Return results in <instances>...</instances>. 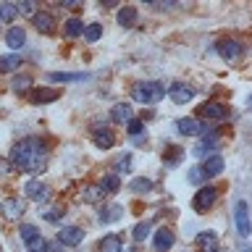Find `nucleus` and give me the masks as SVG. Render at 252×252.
I'll use <instances>...</instances> for the list:
<instances>
[{"mask_svg":"<svg viewBox=\"0 0 252 252\" xmlns=\"http://www.w3.org/2000/svg\"><path fill=\"white\" fill-rule=\"evenodd\" d=\"M45 155L47 150L42 145V139L29 137L11 150V168H19L24 173H37L45 165Z\"/></svg>","mask_w":252,"mask_h":252,"instance_id":"f257e3e1","label":"nucleus"},{"mask_svg":"<svg viewBox=\"0 0 252 252\" xmlns=\"http://www.w3.org/2000/svg\"><path fill=\"white\" fill-rule=\"evenodd\" d=\"M131 97L145 105H155L165 97V87L160 82H137L131 87Z\"/></svg>","mask_w":252,"mask_h":252,"instance_id":"f03ea898","label":"nucleus"},{"mask_svg":"<svg viewBox=\"0 0 252 252\" xmlns=\"http://www.w3.org/2000/svg\"><path fill=\"white\" fill-rule=\"evenodd\" d=\"M216 50H218V55H220L226 63H236V61L244 55V45L239 42V39H218V42H216Z\"/></svg>","mask_w":252,"mask_h":252,"instance_id":"7ed1b4c3","label":"nucleus"},{"mask_svg":"<svg viewBox=\"0 0 252 252\" xmlns=\"http://www.w3.org/2000/svg\"><path fill=\"white\" fill-rule=\"evenodd\" d=\"M176 131L181 137H202V134L210 131L208 124H202L200 118H179L176 121Z\"/></svg>","mask_w":252,"mask_h":252,"instance_id":"20e7f679","label":"nucleus"},{"mask_svg":"<svg viewBox=\"0 0 252 252\" xmlns=\"http://www.w3.org/2000/svg\"><path fill=\"white\" fill-rule=\"evenodd\" d=\"M24 194H27V200L42 205V202H47V197H50V189H47L39 179H29L27 184H24Z\"/></svg>","mask_w":252,"mask_h":252,"instance_id":"39448f33","label":"nucleus"},{"mask_svg":"<svg viewBox=\"0 0 252 252\" xmlns=\"http://www.w3.org/2000/svg\"><path fill=\"white\" fill-rule=\"evenodd\" d=\"M216 200H218V192L213 187H202L200 192L194 194V200H192V208L197 210V213H208L213 205H216Z\"/></svg>","mask_w":252,"mask_h":252,"instance_id":"423d86ee","label":"nucleus"},{"mask_svg":"<svg viewBox=\"0 0 252 252\" xmlns=\"http://www.w3.org/2000/svg\"><path fill=\"white\" fill-rule=\"evenodd\" d=\"M216 150H218V131H208V134H202V142H197L194 145V158H210V155H216Z\"/></svg>","mask_w":252,"mask_h":252,"instance_id":"0eeeda50","label":"nucleus"},{"mask_svg":"<svg viewBox=\"0 0 252 252\" xmlns=\"http://www.w3.org/2000/svg\"><path fill=\"white\" fill-rule=\"evenodd\" d=\"M234 220H236V231H239V236H242V239H247V236H250V208H247V202H244V200L236 202Z\"/></svg>","mask_w":252,"mask_h":252,"instance_id":"6e6552de","label":"nucleus"},{"mask_svg":"<svg viewBox=\"0 0 252 252\" xmlns=\"http://www.w3.org/2000/svg\"><path fill=\"white\" fill-rule=\"evenodd\" d=\"M58 242L63 247H79L84 242V231L79 226H63L58 231Z\"/></svg>","mask_w":252,"mask_h":252,"instance_id":"1a4fd4ad","label":"nucleus"},{"mask_svg":"<svg viewBox=\"0 0 252 252\" xmlns=\"http://www.w3.org/2000/svg\"><path fill=\"white\" fill-rule=\"evenodd\" d=\"M200 113H202L205 118H210V121H226L231 110H228L223 102H205V105L200 108Z\"/></svg>","mask_w":252,"mask_h":252,"instance_id":"9d476101","label":"nucleus"},{"mask_svg":"<svg viewBox=\"0 0 252 252\" xmlns=\"http://www.w3.org/2000/svg\"><path fill=\"white\" fill-rule=\"evenodd\" d=\"M168 94H171V100H173V102H179V105H184V102H189V100L194 97V87L176 82V84H171V87H168Z\"/></svg>","mask_w":252,"mask_h":252,"instance_id":"9b49d317","label":"nucleus"},{"mask_svg":"<svg viewBox=\"0 0 252 252\" xmlns=\"http://www.w3.org/2000/svg\"><path fill=\"white\" fill-rule=\"evenodd\" d=\"M173 242H176V236H173L171 228H160V231H155V236H153L155 252H168L173 247Z\"/></svg>","mask_w":252,"mask_h":252,"instance_id":"f8f14e48","label":"nucleus"},{"mask_svg":"<svg viewBox=\"0 0 252 252\" xmlns=\"http://www.w3.org/2000/svg\"><path fill=\"white\" fill-rule=\"evenodd\" d=\"M92 142H94V147H100V150H110L116 145V134L110 129H92Z\"/></svg>","mask_w":252,"mask_h":252,"instance_id":"ddd939ff","label":"nucleus"},{"mask_svg":"<svg viewBox=\"0 0 252 252\" xmlns=\"http://www.w3.org/2000/svg\"><path fill=\"white\" fill-rule=\"evenodd\" d=\"M32 21H34V27L42 32V34H53L55 32V19H53V13H47V11H39L32 16Z\"/></svg>","mask_w":252,"mask_h":252,"instance_id":"4468645a","label":"nucleus"},{"mask_svg":"<svg viewBox=\"0 0 252 252\" xmlns=\"http://www.w3.org/2000/svg\"><path fill=\"white\" fill-rule=\"evenodd\" d=\"M0 210H3V216L8 220H13V218H19L24 213V202L16 200V197H8V200H3V205H0Z\"/></svg>","mask_w":252,"mask_h":252,"instance_id":"2eb2a0df","label":"nucleus"},{"mask_svg":"<svg viewBox=\"0 0 252 252\" xmlns=\"http://www.w3.org/2000/svg\"><path fill=\"white\" fill-rule=\"evenodd\" d=\"M223 168H226V163H223V158H220L218 153L205 158V165H202L205 176H218V173H223Z\"/></svg>","mask_w":252,"mask_h":252,"instance_id":"dca6fc26","label":"nucleus"},{"mask_svg":"<svg viewBox=\"0 0 252 252\" xmlns=\"http://www.w3.org/2000/svg\"><path fill=\"white\" fill-rule=\"evenodd\" d=\"M24 42H27V32H24L21 27H11L5 34V45L13 47V50H19V47H24Z\"/></svg>","mask_w":252,"mask_h":252,"instance_id":"f3484780","label":"nucleus"},{"mask_svg":"<svg viewBox=\"0 0 252 252\" xmlns=\"http://www.w3.org/2000/svg\"><path fill=\"white\" fill-rule=\"evenodd\" d=\"M58 97H61L58 90H32L29 92V100L37 102V105H42V102H55Z\"/></svg>","mask_w":252,"mask_h":252,"instance_id":"a211bd4d","label":"nucleus"},{"mask_svg":"<svg viewBox=\"0 0 252 252\" xmlns=\"http://www.w3.org/2000/svg\"><path fill=\"white\" fill-rule=\"evenodd\" d=\"M110 118H113L116 124H129L131 121V105H129V102H118V105H113Z\"/></svg>","mask_w":252,"mask_h":252,"instance_id":"6ab92c4d","label":"nucleus"},{"mask_svg":"<svg viewBox=\"0 0 252 252\" xmlns=\"http://www.w3.org/2000/svg\"><path fill=\"white\" fill-rule=\"evenodd\" d=\"M21 66V55L19 53H8V55H0V71L8 74V71H16Z\"/></svg>","mask_w":252,"mask_h":252,"instance_id":"aec40b11","label":"nucleus"},{"mask_svg":"<svg viewBox=\"0 0 252 252\" xmlns=\"http://www.w3.org/2000/svg\"><path fill=\"white\" fill-rule=\"evenodd\" d=\"M102 197H105V192L100 189V184H92V187H84V192L79 194V200L82 202H100Z\"/></svg>","mask_w":252,"mask_h":252,"instance_id":"412c9836","label":"nucleus"},{"mask_svg":"<svg viewBox=\"0 0 252 252\" xmlns=\"http://www.w3.org/2000/svg\"><path fill=\"white\" fill-rule=\"evenodd\" d=\"M121 247H124V242L118 234H108L105 239L100 242V252H121Z\"/></svg>","mask_w":252,"mask_h":252,"instance_id":"4be33fe9","label":"nucleus"},{"mask_svg":"<svg viewBox=\"0 0 252 252\" xmlns=\"http://www.w3.org/2000/svg\"><path fill=\"white\" fill-rule=\"evenodd\" d=\"M121 216H124V208L121 205H110V208H105L100 213V223L105 226V223H113V220H121Z\"/></svg>","mask_w":252,"mask_h":252,"instance_id":"5701e85b","label":"nucleus"},{"mask_svg":"<svg viewBox=\"0 0 252 252\" xmlns=\"http://www.w3.org/2000/svg\"><path fill=\"white\" fill-rule=\"evenodd\" d=\"M118 24L121 27H134L137 24V8H131V5H126L118 11Z\"/></svg>","mask_w":252,"mask_h":252,"instance_id":"b1692460","label":"nucleus"},{"mask_svg":"<svg viewBox=\"0 0 252 252\" xmlns=\"http://www.w3.org/2000/svg\"><path fill=\"white\" fill-rule=\"evenodd\" d=\"M118 187H121V179H118L116 173H108V176H102V181H100V189H102L105 194L118 192Z\"/></svg>","mask_w":252,"mask_h":252,"instance_id":"393cba45","label":"nucleus"},{"mask_svg":"<svg viewBox=\"0 0 252 252\" xmlns=\"http://www.w3.org/2000/svg\"><path fill=\"white\" fill-rule=\"evenodd\" d=\"M216 242H218V234L216 231L197 234V247H200V250H213V247H216Z\"/></svg>","mask_w":252,"mask_h":252,"instance_id":"a878e982","label":"nucleus"},{"mask_svg":"<svg viewBox=\"0 0 252 252\" xmlns=\"http://www.w3.org/2000/svg\"><path fill=\"white\" fill-rule=\"evenodd\" d=\"M16 16H19V8H16V3H0V24L13 21Z\"/></svg>","mask_w":252,"mask_h":252,"instance_id":"bb28decb","label":"nucleus"},{"mask_svg":"<svg viewBox=\"0 0 252 252\" xmlns=\"http://www.w3.org/2000/svg\"><path fill=\"white\" fill-rule=\"evenodd\" d=\"M63 32H66V37H79V34H84V21L68 19L66 27H63Z\"/></svg>","mask_w":252,"mask_h":252,"instance_id":"cd10ccee","label":"nucleus"},{"mask_svg":"<svg viewBox=\"0 0 252 252\" xmlns=\"http://www.w3.org/2000/svg\"><path fill=\"white\" fill-rule=\"evenodd\" d=\"M129 192H137V194L153 192V181H150V179H134L131 184H129Z\"/></svg>","mask_w":252,"mask_h":252,"instance_id":"c85d7f7f","label":"nucleus"},{"mask_svg":"<svg viewBox=\"0 0 252 252\" xmlns=\"http://www.w3.org/2000/svg\"><path fill=\"white\" fill-rule=\"evenodd\" d=\"M84 79H90V76L87 74H63V71L50 74V82H84Z\"/></svg>","mask_w":252,"mask_h":252,"instance_id":"c756f323","label":"nucleus"},{"mask_svg":"<svg viewBox=\"0 0 252 252\" xmlns=\"http://www.w3.org/2000/svg\"><path fill=\"white\" fill-rule=\"evenodd\" d=\"M102 37V27L100 24H84V39L87 42H97Z\"/></svg>","mask_w":252,"mask_h":252,"instance_id":"7c9ffc66","label":"nucleus"},{"mask_svg":"<svg viewBox=\"0 0 252 252\" xmlns=\"http://www.w3.org/2000/svg\"><path fill=\"white\" fill-rule=\"evenodd\" d=\"M150 231H153V226H150V220H142V223H137V226H134L131 236H134V242H145Z\"/></svg>","mask_w":252,"mask_h":252,"instance_id":"2f4dec72","label":"nucleus"},{"mask_svg":"<svg viewBox=\"0 0 252 252\" xmlns=\"http://www.w3.org/2000/svg\"><path fill=\"white\" fill-rule=\"evenodd\" d=\"M19 234H21V242H24V244H29L32 239H37V236H39V228H37V226H32V223H24V226L19 228Z\"/></svg>","mask_w":252,"mask_h":252,"instance_id":"473e14b6","label":"nucleus"},{"mask_svg":"<svg viewBox=\"0 0 252 252\" xmlns=\"http://www.w3.org/2000/svg\"><path fill=\"white\" fill-rule=\"evenodd\" d=\"M181 158H184V153H181V147H176V145L165 147V163L176 165V163H181Z\"/></svg>","mask_w":252,"mask_h":252,"instance_id":"72a5a7b5","label":"nucleus"},{"mask_svg":"<svg viewBox=\"0 0 252 252\" xmlns=\"http://www.w3.org/2000/svg\"><path fill=\"white\" fill-rule=\"evenodd\" d=\"M29 87H32V76L29 74H21V76L13 79V90L16 92H24V90H29Z\"/></svg>","mask_w":252,"mask_h":252,"instance_id":"f704fd0d","label":"nucleus"},{"mask_svg":"<svg viewBox=\"0 0 252 252\" xmlns=\"http://www.w3.org/2000/svg\"><path fill=\"white\" fill-rule=\"evenodd\" d=\"M126 131H129L131 137H139V134L145 131V124H142V121H137V118H131V121L126 124Z\"/></svg>","mask_w":252,"mask_h":252,"instance_id":"c9c22d12","label":"nucleus"},{"mask_svg":"<svg viewBox=\"0 0 252 252\" xmlns=\"http://www.w3.org/2000/svg\"><path fill=\"white\" fill-rule=\"evenodd\" d=\"M189 181H192V184H202L205 181V171L200 165H192V168H189Z\"/></svg>","mask_w":252,"mask_h":252,"instance_id":"e433bc0d","label":"nucleus"},{"mask_svg":"<svg viewBox=\"0 0 252 252\" xmlns=\"http://www.w3.org/2000/svg\"><path fill=\"white\" fill-rule=\"evenodd\" d=\"M42 218H45V220H50V223H58V220L63 218V210H61V208H50V210H45V213H42Z\"/></svg>","mask_w":252,"mask_h":252,"instance_id":"4c0bfd02","label":"nucleus"},{"mask_svg":"<svg viewBox=\"0 0 252 252\" xmlns=\"http://www.w3.org/2000/svg\"><path fill=\"white\" fill-rule=\"evenodd\" d=\"M129 165H131V155H121V158H118V160H116V176H118V173H121V171H129Z\"/></svg>","mask_w":252,"mask_h":252,"instance_id":"58836bf2","label":"nucleus"},{"mask_svg":"<svg viewBox=\"0 0 252 252\" xmlns=\"http://www.w3.org/2000/svg\"><path fill=\"white\" fill-rule=\"evenodd\" d=\"M16 8H19V13H32V16H34V5H32V3H21Z\"/></svg>","mask_w":252,"mask_h":252,"instance_id":"ea45409f","label":"nucleus"},{"mask_svg":"<svg viewBox=\"0 0 252 252\" xmlns=\"http://www.w3.org/2000/svg\"><path fill=\"white\" fill-rule=\"evenodd\" d=\"M8 173H11V163L0 158V176H8Z\"/></svg>","mask_w":252,"mask_h":252,"instance_id":"a19ab883","label":"nucleus"},{"mask_svg":"<svg viewBox=\"0 0 252 252\" xmlns=\"http://www.w3.org/2000/svg\"><path fill=\"white\" fill-rule=\"evenodd\" d=\"M47 252H63V244L61 242H53V244H45Z\"/></svg>","mask_w":252,"mask_h":252,"instance_id":"79ce46f5","label":"nucleus"},{"mask_svg":"<svg viewBox=\"0 0 252 252\" xmlns=\"http://www.w3.org/2000/svg\"><path fill=\"white\" fill-rule=\"evenodd\" d=\"M210 252H228V250H210Z\"/></svg>","mask_w":252,"mask_h":252,"instance_id":"37998d69","label":"nucleus"}]
</instances>
